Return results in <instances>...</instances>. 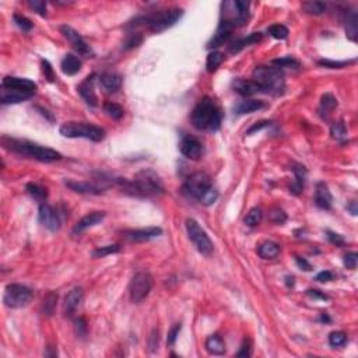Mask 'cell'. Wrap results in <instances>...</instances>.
I'll return each instance as SVG.
<instances>
[{
    "mask_svg": "<svg viewBox=\"0 0 358 358\" xmlns=\"http://www.w3.org/2000/svg\"><path fill=\"white\" fill-rule=\"evenodd\" d=\"M38 220L39 223L49 231H58L60 228V218H59L58 211L47 203H42L39 206Z\"/></svg>",
    "mask_w": 358,
    "mask_h": 358,
    "instance_id": "4fadbf2b",
    "label": "cell"
},
{
    "mask_svg": "<svg viewBox=\"0 0 358 358\" xmlns=\"http://www.w3.org/2000/svg\"><path fill=\"white\" fill-rule=\"evenodd\" d=\"M120 183L126 187V190H130L133 195L139 196H156L161 195L164 192L163 182L156 172L151 170L140 171L132 182L120 180Z\"/></svg>",
    "mask_w": 358,
    "mask_h": 358,
    "instance_id": "277c9868",
    "label": "cell"
},
{
    "mask_svg": "<svg viewBox=\"0 0 358 358\" xmlns=\"http://www.w3.org/2000/svg\"><path fill=\"white\" fill-rule=\"evenodd\" d=\"M262 217H263V214L260 209H252L245 217V224L249 227H256L257 224H260Z\"/></svg>",
    "mask_w": 358,
    "mask_h": 358,
    "instance_id": "ab89813d",
    "label": "cell"
},
{
    "mask_svg": "<svg viewBox=\"0 0 358 358\" xmlns=\"http://www.w3.org/2000/svg\"><path fill=\"white\" fill-rule=\"evenodd\" d=\"M180 323H177L175 326L172 327L171 330H170V333H168V339H167V342L170 346H172L174 343L177 342V337L179 336V332H180Z\"/></svg>",
    "mask_w": 358,
    "mask_h": 358,
    "instance_id": "db71d44e",
    "label": "cell"
},
{
    "mask_svg": "<svg viewBox=\"0 0 358 358\" xmlns=\"http://www.w3.org/2000/svg\"><path fill=\"white\" fill-rule=\"evenodd\" d=\"M56 302H58V294L55 291L48 293V296L42 301V313L47 316H52L56 308Z\"/></svg>",
    "mask_w": 358,
    "mask_h": 358,
    "instance_id": "836d02e7",
    "label": "cell"
},
{
    "mask_svg": "<svg viewBox=\"0 0 358 358\" xmlns=\"http://www.w3.org/2000/svg\"><path fill=\"white\" fill-rule=\"evenodd\" d=\"M291 170H293L294 175H296V180H294V183L290 186V192L294 193V195H299V193L302 192V189H304L305 178H306V170H305V167H302V165H294Z\"/></svg>",
    "mask_w": 358,
    "mask_h": 358,
    "instance_id": "4316f807",
    "label": "cell"
},
{
    "mask_svg": "<svg viewBox=\"0 0 358 358\" xmlns=\"http://www.w3.org/2000/svg\"><path fill=\"white\" fill-rule=\"evenodd\" d=\"M182 14H183L182 8H167V10H161V11H157V13L148 14V16L137 17L133 21V25H144L150 31L163 32L171 28L172 25H175L177 21L182 17Z\"/></svg>",
    "mask_w": 358,
    "mask_h": 358,
    "instance_id": "5b68a950",
    "label": "cell"
},
{
    "mask_svg": "<svg viewBox=\"0 0 358 358\" xmlns=\"http://www.w3.org/2000/svg\"><path fill=\"white\" fill-rule=\"evenodd\" d=\"M60 67H62V71L64 74L74 76V74H77L78 71L81 70V60L78 59L77 56L69 54L63 58L62 63H60Z\"/></svg>",
    "mask_w": 358,
    "mask_h": 358,
    "instance_id": "d4e9b609",
    "label": "cell"
},
{
    "mask_svg": "<svg viewBox=\"0 0 358 358\" xmlns=\"http://www.w3.org/2000/svg\"><path fill=\"white\" fill-rule=\"evenodd\" d=\"M237 356H238V357H243V358L250 357V356H252V347H250L249 340H245V342H243L241 350L238 351V354H237Z\"/></svg>",
    "mask_w": 358,
    "mask_h": 358,
    "instance_id": "11a10c76",
    "label": "cell"
},
{
    "mask_svg": "<svg viewBox=\"0 0 358 358\" xmlns=\"http://www.w3.org/2000/svg\"><path fill=\"white\" fill-rule=\"evenodd\" d=\"M346 35L347 38L356 42L358 38V17L356 11H353L350 16L347 17V23H346Z\"/></svg>",
    "mask_w": 358,
    "mask_h": 358,
    "instance_id": "4dcf8cb0",
    "label": "cell"
},
{
    "mask_svg": "<svg viewBox=\"0 0 358 358\" xmlns=\"http://www.w3.org/2000/svg\"><path fill=\"white\" fill-rule=\"evenodd\" d=\"M163 234V230L160 227H147L140 230H132L125 234L126 239L130 242H147L158 238Z\"/></svg>",
    "mask_w": 358,
    "mask_h": 358,
    "instance_id": "2e32d148",
    "label": "cell"
},
{
    "mask_svg": "<svg viewBox=\"0 0 358 358\" xmlns=\"http://www.w3.org/2000/svg\"><path fill=\"white\" fill-rule=\"evenodd\" d=\"M104 109H105V112H107V115L111 117L112 119H122L123 115H125V111L123 108L120 107V105H118L115 102H107L105 105H104Z\"/></svg>",
    "mask_w": 358,
    "mask_h": 358,
    "instance_id": "8d00e7d4",
    "label": "cell"
},
{
    "mask_svg": "<svg viewBox=\"0 0 358 358\" xmlns=\"http://www.w3.org/2000/svg\"><path fill=\"white\" fill-rule=\"evenodd\" d=\"M95 74L93 76H88V77L77 87V91L78 94L83 97V100L88 104V105H91V107H97V104H98V100H97V95H95V90H94V83H95Z\"/></svg>",
    "mask_w": 358,
    "mask_h": 358,
    "instance_id": "ac0fdd59",
    "label": "cell"
},
{
    "mask_svg": "<svg viewBox=\"0 0 358 358\" xmlns=\"http://www.w3.org/2000/svg\"><path fill=\"white\" fill-rule=\"evenodd\" d=\"M14 23L17 27H20L24 32H28L32 30V23L27 18V17L21 16V14H14Z\"/></svg>",
    "mask_w": 358,
    "mask_h": 358,
    "instance_id": "bcb514c9",
    "label": "cell"
},
{
    "mask_svg": "<svg viewBox=\"0 0 358 358\" xmlns=\"http://www.w3.org/2000/svg\"><path fill=\"white\" fill-rule=\"evenodd\" d=\"M332 203H333V197L329 187L325 182H319L315 190V204L322 210H330Z\"/></svg>",
    "mask_w": 358,
    "mask_h": 358,
    "instance_id": "d6986e66",
    "label": "cell"
},
{
    "mask_svg": "<svg viewBox=\"0 0 358 358\" xmlns=\"http://www.w3.org/2000/svg\"><path fill=\"white\" fill-rule=\"evenodd\" d=\"M266 107V104L263 101H259V100H245L241 101L239 104L235 105V114L238 115H245V114H252V112H256L260 111Z\"/></svg>",
    "mask_w": 358,
    "mask_h": 358,
    "instance_id": "484cf974",
    "label": "cell"
},
{
    "mask_svg": "<svg viewBox=\"0 0 358 358\" xmlns=\"http://www.w3.org/2000/svg\"><path fill=\"white\" fill-rule=\"evenodd\" d=\"M143 41V37H141L139 32H130L126 38L125 44H123V48L125 49H132V48L139 47Z\"/></svg>",
    "mask_w": 358,
    "mask_h": 358,
    "instance_id": "f6af8a7d",
    "label": "cell"
},
{
    "mask_svg": "<svg viewBox=\"0 0 358 358\" xmlns=\"http://www.w3.org/2000/svg\"><path fill=\"white\" fill-rule=\"evenodd\" d=\"M59 132L67 139H88L95 143L102 141L105 137V130L102 127L84 122H66L60 126Z\"/></svg>",
    "mask_w": 358,
    "mask_h": 358,
    "instance_id": "ba28073f",
    "label": "cell"
},
{
    "mask_svg": "<svg viewBox=\"0 0 358 358\" xmlns=\"http://www.w3.org/2000/svg\"><path fill=\"white\" fill-rule=\"evenodd\" d=\"M302 8L308 14L319 16L326 10V4L322 3V1H305V3H302Z\"/></svg>",
    "mask_w": 358,
    "mask_h": 358,
    "instance_id": "74e56055",
    "label": "cell"
},
{
    "mask_svg": "<svg viewBox=\"0 0 358 358\" xmlns=\"http://www.w3.org/2000/svg\"><path fill=\"white\" fill-rule=\"evenodd\" d=\"M60 32L63 34V37L70 42L71 47L74 48L81 56H86V58H91L93 56V49L90 48V45L87 44L86 41L83 39V37L76 30H73L69 25H62L60 27Z\"/></svg>",
    "mask_w": 358,
    "mask_h": 358,
    "instance_id": "7c38bea8",
    "label": "cell"
},
{
    "mask_svg": "<svg viewBox=\"0 0 358 358\" xmlns=\"http://www.w3.org/2000/svg\"><path fill=\"white\" fill-rule=\"evenodd\" d=\"M249 3L248 1H224L221 4V21L220 28L233 31L234 28L241 27L246 23L249 14Z\"/></svg>",
    "mask_w": 358,
    "mask_h": 358,
    "instance_id": "8992f818",
    "label": "cell"
},
{
    "mask_svg": "<svg viewBox=\"0 0 358 358\" xmlns=\"http://www.w3.org/2000/svg\"><path fill=\"white\" fill-rule=\"evenodd\" d=\"M306 294L312 298H319V299H329V297L326 294H323V293H320L319 290H308L306 291Z\"/></svg>",
    "mask_w": 358,
    "mask_h": 358,
    "instance_id": "91938a15",
    "label": "cell"
},
{
    "mask_svg": "<svg viewBox=\"0 0 358 358\" xmlns=\"http://www.w3.org/2000/svg\"><path fill=\"white\" fill-rule=\"evenodd\" d=\"M267 31H269V34L272 35L273 38L276 39H286L288 37L287 27H284V25H281V24H274Z\"/></svg>",
    "mask_w": 358,
    "mask_h": 358,
    "instance_id": "b9f144b4",
    "label": "cell"
},
{
    "mask_svg": "<svg viewBox=\"0 0 358 358\" xmlns=\"http://www.w3.org/2000/svg\"><path fill=\"white\" fill-rule=\"evenodd\" d=\"M234 90L238 94H241L243 97H250L253 94L263 93L260 86L257 84L255 80H245V78H237L234 81Z\"/></svg>",
    "mask_w": 358,
    "mask_h": 358,
    "instance_id": "44dd1931",
    "label": "cell"
},
{
    "mask_svg": "<svg viewBox=\"0 0 358 358\" xmlns=\"http://www.w3.org/2000/svg\"><path fill=\"white\" fill-rule=\"evenodd\" d=\"M179 150L189 160H199L202 157L203 146L202 143L197 140L196 137H193V136H185L180 140Z\"/></svg>",
    "mask_w": 358,
    "mask_h": 358,
    "instance_id": "5bb4252c",
    "label": "cell"
},
{
    "mask_svg": "<svg viewBox=\"0 0 358 358\" xmlns=\"http://www.w3.org/2000/svg\"><path fill=\"white\" fill-rule=\"evenodd\" d=\"M153 276L147 272H139L133 276L129 291H130V299L134 304H140L143 299H146L153 288Z\"/></svg>",
    "mask_w": 358,
    "mask_h": 358,
    "instance_id": "30bf717a",
    "label": "cell"
},
{
    "mask_svg": "<svg viewBox=\"0 0 358 358\" xmlns=\"http://www.w3.org/2000/svg\"><path fill=\"white\" fill-rule=\"evenodd\" d=\"M28 6H30L35 13H38L39 16H45V14H47V3L42 1V0H30V1H28Z\"/></svg>",
    "mask_w": 358,
    "mask_h": 358,
    "instance_id": "7dc6e473",
    "label": "cell"
},
{
    "mask_svg": "<svg viewBox=\"0 0 358 358\" xmlns=\"http://www.w3.org/2000/svg\"><path fill=\"white\" fill-rule=\"evenodd\" d=\"M273 64L280 69V67H299V62L296 60L294 58L287 56V58H281V59H274Z\"/></svg>",
    "mask_w": 358,
    "mask_h": 358,
    "instance_id": "ee69618b",
    "label": "cell"
},
{
    "mask_svg": "<svg viewBox=\"0 0 358 358\" xmlns=\"http://www.w3.org/2000/svg\"><path fill=\"white\" fill-rule=\"evenodd\" d=\"M158 340H160V336H158V330L154 329L153 333L150 336V350L156 351V349H158Z\"/></svg>",
    "mask_w": 358,
    "mask_h": 358,
    "instance_id": "6f0895ef",
    "label": "cell"
},
{
    "mask_svg": "<svg viewBox=\"0 0 358 358\" xmlns=\"http://www.w3.org/2000/svg\"><path fill=\"white\" fill-rule=\"evenodd\" d=\"M27 192L38 202H44L47 200L48 192L45 187L39 186L38 183H27Z\"/></svg>",
    "mask_w": 358,
    "mask_h": 358,
    "instance_id": "d590c367",
    "label": "cell"
},
{
    "mask_svg": "<svg viewBox=\"0 0 358 358\" xmlns=\"http://www.w3.org/2000/svg\"><path fill=\"white\" fill-rule=\"evenodd\" d=\"M66 186L70 187L71 190L77 193H84V195H101L104 187L97 186L90 182H77V180H66Z\"/></svg>",
    "mask_w": 358,
    "mask_h": 358,
    "instance_id": "7402d4cb",
    "label": "cell"
},
{
    "mask_svg": "<svg viewBox=\"0 0 358 358\" xmlns=\"http://www.w3.org/2000/svg\"><path fill=\"white\" fill-rule=\"evenodd\" d=\"M326 237H327V239H329V242H332V243L336 245V246H343V245H344V242H346L342 235H339V234H336V233H332V231H327Z\"/></svg>",
    "mask_w": 358,
    "mask_h": 358,
    "instance_id": "816d5d0a",
    "label": "cell"
},
{
    "mask_svg": "<svg viewBox=\"0 0 358 358\" xmlns=\"http://www.w3.org/2000/svg\"><path fill=\"white\" fill-rule=\"evenodd\" d=\"M192 123L199 130L216 132L221 125V112L211 98H203L192 111Z\"/></svg>",
    "mask_w": 358,
    "mask_h": 358,
    "instance_id": "3957f363",
    "label": "cell"
},
{
    "mask_svg": "<svg viewBox=\"0 0 358 358\" xmlns=\"http://www.w3.org/2000/svg\"><path fill=\"white\" fill-rule=\"evenodd\" d=\"M1 87H3V88H10V90H17V91L32 94V95L37 91V84H35L32 80L21 77H11V76H7V77L3 78Z\"/></svg>",
    "mask_w": 358,
    "mask_h": 358,
    "instance_id": "9a60e30c",
    "label": "cell"
},
{
    "mask_svg": "<svg viewBox=\"0 0 358 358\" xmlns=\"http://www.w3.org/2000/svg\"><path fill=\"white\" fill-rule=\"evenodd\" d=\"M347 342V336L343 332H332L329 335V343L332 347H342Z\"/></svg>",
    "mask_w": 358,
    "mask_h": 358,
    "instance_id": "7bdbcfd3",
    "label": "cell"
},
{
    "mask_svg": "<svg viewBox=\"0 0 358 358\" xmlns=\"http://www.w3.org/2000/svg\"><path fill=\"white\" fill-rule=\"evenodd\" d=\"M183 192L206 206L213 204L218 197V192L211 185L210 177L204 172L192 174L183 185Z\"/></svg>",
    "mask_w": 358,
    "mask_h": 358,
    "instance_id": "7a4b0ae2",
    "label": "cell"
},
{
    "mask_svg": "<svg viewBox=\"0 0 358 358\" xmlns=\"http://www.w3.org/2000/svg\"><path fill=\"white\" fill-rule=\"evenodd\" d=\"M104 217H105V213H104V211H94V213H90V214H87V216H84V217L81 218L77 224L74 226L73 233L81 234L83 231L88 230V228H91V227L100 224L102 220H104Z\"/></svg>",
    "mask_w": 358,
    "mask_h": 358,
    "instance_id": "ffe728a7",
    "label": "cell"
},
{
    "mask_svg": "<svg viewBox=\"0 0 358 358\" xmlns=\"http://www.w3.org/2000/svg\"><path fill=\"white\" fill-rule=\"evenodd\" d=\"M257 253H259V256L262 257V259H274V257L279 256V253H280V246L276 242L266 241L259 245Z\"/></svg>",
    "mask_w": 358,
    "mask_h": 358,
    "instance_id": "f546056e",
    "label": "cell"
},
{
    "mask_svg": "<svg viewBox=\"0 0 358 358\" xmlns=\"http://www.w3.org/2000/svg\"><path fill=\"white\" fill-rule=\"evenodd\" d=\"M186 231L189 235V239L193 242L196 249L199 250L204 256H209L213 253L214 245L209 238V235L199 226V223L193 218H187L186 220Z\"/></svg>",
    "mask_w": 358,
    "mask_h": 358,
    "instance_id": "9c48e42d",
    "label": "cell"
},
{
    "mask_svg": "<svg viewBox=\"0 0 358 358\" xmlns=\"http://www.w3.org/2000/svg\"><path fill=\"white\" fill-rule=\"evenodd\" d=\"M270 220H272L273 223H276V224H283V223H286L287 216L280 209H273L272 213H270Z\"/></svg>",
    "mask_w": 358,
    "mask_h": 358,
    "instance_id": "c3c4849f",
    "label": "cell"
},
{
    "mask_svg": "<svg viewBox=\"0 0 358 358\" xmlns=\"http://www.w3.org/2000/svg\"><path fill=\"white\" fill-rule=\"evenodd\" d=\"M223 62H224V55L221 52H210L207 56V60H206L207 71H210V73L216 71Z\"/></svg>",
    "mask_w": 358,
    "mask_h": 358,
    "instance_id": "e575fe53",
    "label": "cell"
},
{
    "mask_svg": "<svg viewBox=\"0 0 358 358\" xmlns=\"http://www.w3.org/2000/svg\"><path fill=\"white\" fill-rule=\"evenodd\" d=\"M83 299H84V293H83L81 288L76 287L73 288V290H70V291L67 293V296L64 297V304H63L64 313L69 315V316L73 315L74 311H76L78 306L81 305Z\"/></svg>",
    "mask_w": 358,
    "mask_h": 358,
    "instance_id": "e0dca14e",
    "label": "cell"
},
{
    "mask_svg": "<svg viewBox=\"0 0 358 358\" xmlns=\"http://www.w3.org/2000/svg\"><path fill=\"white\" fill-rule=\"evenodd\" d=\"M296 260H297V265L299 266V267H302V269H304V270H306V272H309V270L312 269V266L309 265V263H308V262H306L305 259H302V257H297Z\"/></svg>",
    "mask_w": 358,
    "mask_h": 358,
    "instance_id": "6125c7cd",
    "label": "cell"
},
{
    "mask_svg": "<svg viewBox=\"0 0 358 358\" xmlns=\"http://www.w3.org/2000/svg\"><path fill=\"white\" fill-rule=\"evenodd\" d=\"M206 350L213 356H223L226 353V343L223 337L218 335L209 336V339L206 340Z\"/></svg>",
    "mask_w": 358,
    "mask_h": 358,
    "instance_id": "83f0119b",
    "label": "cell"
},
{
    "mask_svg": "<svg viewBox=\"0 0 358 358\" xmlns=\"http://www.w3.org/2000/svg\"><path fill=\"white\" fill-rule=\"evenodd\" d=\"M100 83L107 93H117L122 86V77L115 73H104L100 77Z\"/></svg>",
    "mask_w": 358,
    "mask_h": 358,
    "instance_id": "cb8c5ba5",
    "label": "cell"
},
{
    "mask_svg": "<svg viewBox=\"0 0 358 358\" xmlns=\"http://www.w3.org/2000/svg\"><path fill=\"white\" fill-rule=\"evenodd\" d=\"M253 80L260 86L263 93H270L273 95H280L286 88L284 74L277 67L259 66L253 70Z\"/></svg>",
    "mask_w": 358,
    "mask_h": 358,
    "instance_id": "52a82bcc",
    "label": "cell"
},
{
    "mask_svg": "<svg viewBox=\"0 0 358 358\" xmlns=\"http://www.w3.org/2000/svg\"><path fill=\"white\" fill-rule=\"evenodd\" d=\"M120 250V246L119 245H107V246H101V248H97V249L93 252L94 257H105L108 255H112V253H118Z\"/></svg>",
    "mask_w": 358,
    "mask_h": 358,
    "instance_id": "60d3db41",
    "label": "cell"
},
{
    "mask_svg": "<svg viewBox=\"0 0 358 358\" xmlns=\"http://www.w3.org/2000/svg\"><path fill=\"white\" fill-rule=\"evenodd\" d=\"M1 146L8 151H13L20 156L30 157L41 163H55L62 160V154L59 151H56L54 148L39 146L37 143L28 140H20V139H11V137L3 136Z\"/></svg>",
    "mask_w": 358,
    "mask_h": 358,
    "instance_id": "6da1fadb",
    "label": "cell"
},
{
    "mask_svg": "<svg viewBox=\"0 0 358 358\" xmlns=\"http://www.w3.org/2000/svg\"><path fill=\"white\" fill-rule=\"evenodd\" d=\"M320 66H325L329 69H342L346 64H349V62H333V60H319Z\"/></svg>",
    "mask_w": 358,
    "mask_h": 358,
    "instance_id": "9f6ffc18",
    "label": "cell"
},
{
    "mask_svg": "<svg viewBox=\"0 0 358 358\" xmlns=\"http://www.w3.org/2000/svg\"><path fill=\"white\" fill-rule=\"evenodd\" d=\"M350 209H351V211H353V214L356 216V214H357V209H356V202H354V203H353V204H351Z\"/></svg>",
    "mask_w": 358,
    "mask_h": 358,
    "instance_id": "be15d7a7",
    "label": "cell"
},
{
    "mask_svg": "<svg viewBox=\"0 0 358 358\" xmlns=\"http://www.w3.org/2000/svg\"><path fill=\"white\" fill-rule=\"evenodd\" d=\"M330 134H332L333 139L343 143V141L346 140V137H347L346 126L343 125V122H336V123H333L332 127H330Z\"/></svg>",
    "mask_w": 358,
    "mask_h": 358,
    "instance_id": "f35d334b",
    "label": "cell"
},
{
    "mask_svg": "<svg viewBox=\"0 0 358 358\" xmlns=\"http://www.w3.org/2000/svg\"><path fill=\"white\" fill-rule=\"evenodd\" d=\"M357 260H358V255L356 252H351V253H347L346 256H344V265L347 269H351V270H354L356 267H357Z\"/></svg>",
    "mask_w": 358,
    "mask_h": 358,
    "instance_id": "681fc988",
    "label": "cell"
},
{
    "mask_svg": "<svg viewBox=\"0 0 358 358\" xmlns=\"http://www.w3.org/2000/svg\"><path fill=\"white\" fill-rule=\"evenodd\" d=\"M270 125V122L269 120H262V122H259V123H256V125H253L252 127H250L249 130H248V134H252L253 132H257V130H260V129H263V127H266V126H269Z\"/></svg>",
    "mask_w": 358,
    "mask_h": 358,
    "instance_id": "94428289",
    "label": "cell"
},
{
    "mask_svg": "<svg viewBox=\"0 0 358 358\" xmlns=\"http://www.w3.org/2000/svg\"><path fill=\"white\" fill-rule=\"evenodd\" d=\"M337 107V100L332 94H325L322 97V101H320V115L323 118H327V115Z\"/></svg>",
    "mask_w": 358,
    "mask_h": 358,
    "instance_id": "d6a6232c",
    "label": "cell"
},
{
    "mask_svg": "<svg viewBox=\"0 0 358 358\" xmlns=\"http://www.w3.org/2000/svg\"><path fill=\"white\" fill-rule=\"evenodd\" d=\"M74 329H76V333H77L80 337H84L87 333V322L84 318H78L74 323Z\"/></svg>",
    "mask_w": 358,
    "mask_h": 358,
    "instance_id": "f907efd6",
    "label": "cell"
},
{
    "mask_svg": "<svg viewBox=\"0 0 358 358\" xmlns=\"http://www.w3.org/2000/svg\"><path fill=\"white\" fill-rule=\"evenodd\" d=\"M32 94L23 93V91H17V90H10V88H3L1 87V93H0V101L3 105L6 104H18L23 102L28 98H31Z\"/></svg>",
    "mask_w": 358,
    "mask_h": 358,
    "instance_id": "603a6c76",
    "label": "cell"
},
{
    "mask_svg": "<svg viewBox=\"0 0 358 358\" xmlns=\"http://www.w3.org/2000/svg\"><path fill=\"white\" fill-rule=\"evenodd\" d=\"M231 34L233 31H230V30H224V28H220L218 27L217 32L214 34V37L210 39V42L207 44V48H218L221 47V45H224L228 39L231 38Z\"/></svg>",
    "mask_w": 358,
    "mask_h": 358,
    "instance_id": "1f68e13d",
    "label": "cell"
},
{
    "mask_svg": "<svg viewBox=\"0 0 358 358\" xmlns=\"http://www.w3.org/2000/svg\"><path fill=\"white\" fill-rule=\"evenodd\" d=\"M32 291L21 284H10L6 287L3 302L8 308H23L31 302Z\"/></svg>",
    "mask_w": 358,
    "mask_h": 358,
    "instance_id": "8fae6325",
    "label": "cell"
},
{
    "mask_svg": "<svg viewBox=\"0 0 358 358\" xmlns=\"http://www.w3.org/2000/svg\"><path fill=\"white\" fill-rule=\"evenodd\" d=\"M260 41H262V34H260V32H253V34L248 35L246 38L238 39V41H237L235 44H233V45H231L230 51H231L233 54H237V52L242 51L243 48L250 47V45H255V44L260 42Z\"/></svg>",
    "mask_w": 358,
    "mask_h": 358,
    "instance_id": "f1b7e54d",
    "label": "cell"
},
{
    "mask_svg": "<svg viewBox=\"0 0 358 358\" xmlns=\"http://www.w3.org/2000/svg\"><path fill=\"white\" fill-rule=\"evenodd\" d=\"M42 71H44L45 77H47L48 80H49V81H54V80H55L54 69H52L51 63L48 62V60H42Z\"/></svg>",
    "mask_w": 358,
    "mask_h": 358,
    "instance_id": "f5cc1de1",
    "label": "cell"
},
{
    "mask_svg": "<svg viewBox=\"0 0 358 358\" xmlns=\"http://www.w3.org/2000/svg\"><path fill=\"white\" fill-rule=\"evenodd\" d=\"M333 280V274L332 272H329V270H325V272H320L318 276H316V281H319V283H327V281Z\"/></svg>",
    "mask_w": 358,
    "mask_h": 358,
    "instance_id": "680465c9",
    "label": "cell"
}]
</instances>
